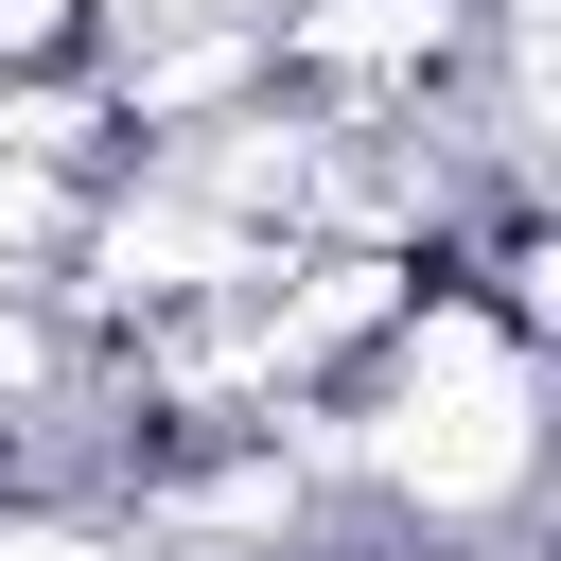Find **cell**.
<instances>
[{
	"label": "cell",
	"instance_id": "cell-2",
	"mask_svg": "<svg viewBox=\"0 0 561 561\" xmlns=\"http://www.w3.org/2000/svg\"><path fill=\"white\" fill-rule=\"evenodd\" d=\"M473 53V0H298L263 35V88H298V123H351L386 88H438Z\"/></svg>",
	"mask_w": 561,
	"mask_h": 561
},
{
	"label": "cell",
	"instance_id": "cell-3",
	"mask_svg": "<svg viewBox=\"0 0 561 561\" xmlns=\"http://www.w3.org/2000/svg\"><path fill=\"white\" fill-rule=\"evenodd\" d=\"M473 561H491V543H473Z\"/></svg>",
	"mask_w": 561,
	"mask_h": 561
},
{
	"label": "cell",
	"instance_id": "cell-1",
	"mask_svg": "<svg viewBox=\"0 0 561 561\" xmlns=\"http://www.w3.org/2000/svg\"><path fill=\"white\" fill-rule=\"evenodd\" d=\"M526 456H543L526 298H403L351 473H368V491H386L421 543H456V526H508V508H526Z\"/></svg>",
	"mask_w": 561,
	"mask_h": 561
}]
</instances>
